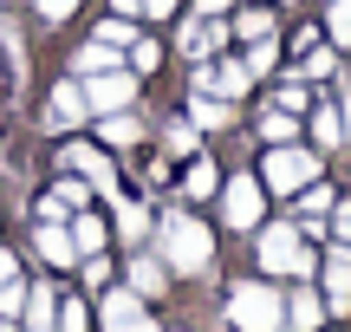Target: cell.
<instances>
[{
    "label": "cell",
    "mask_w": 351,
    "mask_h": 332,
    "mask_svg": "<svg viewBox=\"0 0 351 332\" xmlns=\"http://www.w3.org/2000/svg\"><path fill=\"white\" fill-rule=\"evenodd\" d=\"M65 169H85L98 189H111V163H104L98 150H85V143H72V150H65Z\"/></svg>",
    "instance_id": "11"
},
{
    "label": "cell",
    "mask_w": 351,
    "mask_h": 332,
    "mask_svg": "<svg viewBox=\"0 0 351 332\" xmlns=\"http://www.w3.org/2000/svg\"><path fill=\"white\" fill-rule=\"evenodd\" d=\"M234 33H241V39H267V33H274V13H267V7L234 13Z\"/></svg>",
    "instance_id": "19"
},
{
    "label": "cell",
    "mask_w": 351,
    "mask_h": 332,
    "mask_svg": "<svg viewBox=\"0 0 351 332\" xmlns=\"http://www.w3.org/2000/svg\"><path fill=\"white\" fill-rule=\"evenodd\" d=\"M59 332H85V307H78V300L59 307Z\"/></svg>",
    "instance_id": "29"
},
{
    "label": "cell",
    "mask_w": 351,
    "mask_h": 332,
    "mask_svg": "<svg viewBox=\"0 0 351 332\" xmlns=\"http://www.w3.org/2000/svg\"><path fill=\"white\" fill-rule=\"evenodd\" d=\"M345 137H351V130H345L339 111H319V117H313V143H319V150H339Z\"/></svg>",
    "instance_id": "13"
},
{
    "label": "cell",
    "mask_w": 351,
    "mask_h": 332,
    "mask_svg": "<svg viewBox=\"0 0 351 332\" xmlns=\"http://www.w3.org/2000/svg\"><path fill=\"white\" fill-rule=\"evenodd\" d=\"M111 332H163V326H156L150 313H137V320H124V326H111Z\"/></svg>",
    "instance_id": "36"
},
{
    "label": "cell",
    "mask_w": 351,
    "mask_h": 332,
    "mask_svg": "<svg viewBox=\"0 0 351 332\" xmlns=\"http://www.w3.org/2000/svg\"><path fill=\"white\" fill-rule=\"evenodd\" d=\"M189 117H195V124H208V130H221V124H228V104H221V98H208V91H202V98L189 104Z\"/></svg>",
    "instance_id": "22"
},
{
    "label": "cell",
    "mask_w": 351,
    "mask_h": 332,
    "mask_svg": "<svg viewBox=\"0 0 351 332\" xmlns=\"http://www.w3.org/2000/svg\"><path fill=\"white\" fill-rule=\"evenodd\" d=\"M137 117H130V111H104V143H117V150H124V143H137Z\"/></svg>",
    "instance_id": "17"
},
{
    "label": "cell",
    "mask_w": 351,
    "mask_h": 332,
    "mask_svg": "<svg viewBox=\"0 0 351 332\" xmlns=\"http://www.w3.org/2000/svg\"><path fill=\"white\" fill-rule=\"evenodd\" d=\"M221 7H228V0H202V13H221Z\"/></svg>",
    "instance_id": "39"
},
{
    "label": "cell",
    "mask_w": 351,
    "mask_h": 332,
    "mask_svg": "<svg viewBox=\"0 0 351 332\" xmlns=\"http://www.w3.org/2000/svg\"><path fill=\"white\" fill-rule=\"evenodd\" d=\"M20 307H26V287L7 281V287H0V313H20Z\"/></svg>",
    "instance_id": "33"
},
{
    "label": "cell",
    "mask_w": 351,
    "mask_h": 332,
    "mask_svg": "<svg viewBox=\"0 0 351 332\" xmlns=\"http://www.w3.org/2000/svg\"><path fill=\"white\" fill-rule=\"evenodd\" d=\"M72 7H78V0H39V13H46V20H72Z\"/></svg>",
    "instance_id": "34"
},
{
    "label": "cell",
    "mask_w": 351,
    "mask_h": 332,
    "mask_svg": "<svg viewBox=\"0 0 351 332\" xmlns=\"http://www.w3.org/2000/svg\"><path fill=\"white\" fill-rule=\"evenodd\" d=\"M20 320H26V332H59V307H52V294H46V287H33V294H26Z\"/></svg>",
    "instance_id": "9"
},
{
    "label": "cell",
    "mask_w": 351,
    "mask_h": 332,
    "mask_svg": "<svg viewBox=\"0 0 351 332\" xmlns=\"http://www.w3.org/2000/svg\"><path fill=\"white\" fill-rule=\"evenodd\" d=\"M137 313H143L137 294H111V300H104V326H124V320H137Z\"/></svg>",
    "instance_id": "23"
},
{
    "label": "cell",
    "mask_w": 351,
    "mask_h": 332,
    "mask_svg": "<svg viewBox=\"0 0 351 332\" xmlns=\"http://www.w3.org/2000/svg\"><path fill=\"white\" fill-rule=\"evenodd\" d=\"M163 261L176 274H202L215 261V241H208V228H202L195 215H169L163 222Z\"/></svg>",
    "instance_id": "1"
},
{
    "label": "cell",
    "mask_w": 351,
    "mask_h": 332,
    "mask_svg": "<svg viewBox=\"0 0 351 332\" xmlns=\"http://www.w3.org/2000/svg\"><path fill=\"white\" fill-rule=\"evenodd\" d=\"M261 268L267 274H293V281H313L319 274V261H313V248L300 241V228H261Z\"/></svg>",
    "instance_id": "2"
},
{
    "label": "cell",
    "mask_w": 351,
    "mask_h": 332,
    "mask_svg": "<svg viewBox=\"0 0 351 332\" xmlns=\"http://www.w3.org/2000/svg\"><path fill=\"white\" fill-rule=\"evenodd\" d=\"M332 235H339V248H351V202H339V215H332Z\"/></svg>",
    "instance_id": "32"
},
{
    "label": "cell",
    "mask_w": 351,
    "mask_h": 332,
    "mask_svg": "<svg viewBox=\"0 0 351 332\" xmlns=\"http://www.w3.org/2000/svg\"><path fill=\"white\" fill-rule=\"evenodd\" d=\"M72 248L98 254V248H104V222H98V215H78V222H72Z\"/></svg>",
    "instance_id": "20"
},
{
    "label": "cell",
    "mask_w": 351,
    "mask_h": 332,
    "mask_svg": "<svg viewBox=\"0 0 351 332\" xmlns=\"http://www.w3.org/2000/svg\"><path fill=\"white\" fill-rule=\"evenodd\" d=\"M326 300H332V307H351V254H332L326 261Z\"/></svg>",
    "instance_id": "10"
},
{
    "label": "cell",
    "mask_w": 351,
    "mask_h": 332,
    "mask_svg": "<svg viewBox=\"0 0 351 332\" xmlns=\"http://www.w3.org/2000/svg\"><path fill=\"white\" fill-rule=\"evenodd\" d=\"M130 91H137V72H91L85 78V104H98V111H124Z\"/></svg>",
    "instance_id": "5"
},
{
    "label": "cell",
    "mask_w": 351,
    "mask_h": 332,
    "mask_svg": "<svg viewBox=\"0 0 351 332\" xmlns=\"http://www.w3.org/2000/svg\"><path fill=\"white\" fill-rule=\"evenodd\" d=\"M72 65H78V78H91V72H117V46H104V39H98V46H85Z\"/></svg>",
    "instance_id": "14"
},
{
    "label": "cell",
    "mask_w": 351,
    "mask_h": 332,
    "mask_svg": "<svg viewBox=\"0 0 351 332\" xmlns=\"http://www.w3.org/2000/svg\"><path fill=\"white\" fill-rule=\"evenodd\" d=\"M143 13H156V20H163V13H176V0H143Z\"/></svg>",
    "instance_id": "37"
},
{
    "label": "cell",
    "mask_w": 351,
    "mask_h": 332,
    "mask_svg": "<svg viewBox=\"0 0 351 332\" xmlns=\"http://www.w3.org/2000/svg\"><path fill=\"white\" fill-rule=\"evenodd\" d=\"M182 182H189V195H208V189H215V163H189Z\"/></svg>",
    "instance_id": "27"
},
{
    "label": "cell",
    "mask_w": 351,
    "mask_h": 332,
    "mask_svg": "<svg viewBox=\"0 0 351 332\" xmlns=\"http://www.w3.org/2000/svg\"><path fill=\"white\" fill-rule=\"evenodd\" d=\"M39 254H46V261H72L78 248H72V235H65L59 222H46V228H39Z\"/></svg>",
    "instance_id": "16"
},
{
    "label": "cell",
    "mask_w": 351,
    "mask_h": 332,
    "mask_svg": "<svg viewBox=\"0 0 351 332\" xmlns=\"http://www.w3.org/2000/svg\"><path fill=\"white\" fill-rule=\"evenodd\" d=\"M117 235H124V241H143V235H150V215H143L137 202H117Z\"/></svg>",
    "instance_id": "18"
},
{
    "label": "cell",
    "mask_w": 351,
    "mask_h": 332,
    "mask_svg": "<svg viewBox=\"0 0 351 332\" xmlns=\"http://www.w3.org/2000/svg\"><path fill=\"white\" fill-rule=\"evenodd\" d=\"M332 46H351V0H332Z\"/></svg>",
    "instance_id": "25"
},
{
    "label": "cell",
    "mask_w": 351,
    "mask_h": 332,
    "mask_svg": "<svg viewBox=\"0 0 351 332\" xmlns=\"http://www.w3.org/2000/svg\"><path fill=\"white\" fill-rule=\"evenodd\" d=\"M339 117H345V130H351V91H345V111H339Z\"/></svg>",
    "instance_id": "40"
},
{
    "label": "cell",
    "mask_w": 351,
    "mask_h": 332,
    "mask_svg": "<svg viewBox=\"0 0 351 332\" xmlns=\"http://www.w3.org/2000/svg\"><path fill=\"white\" fill-rule=\"evenodd\" d=\"M332 209V189H319V182H306V215H326Z\"/></svg>",
    "instance_id": "31"
},
{
    "label": "cell",
    "mask_w": 351,
    "mask_h": 332,
    "mask_svg": "<svg viewBox=\"0 0 351 332\" xmlns=\"http://www.w3.org/2000/svg\"><path fill=\"white\" fill-rule=\"evenodd\" d=\"M247 65H202L195 72V91H208V98H241L247 91Z\"/></svg>",
    "instance_id": "7"
},
{
    "label": "cell",
    "mask_w": 351,
    "mask_h": 332,
    "mask_svg": "<svg viewBox=\"0 0 351 332\" xmlns=\"http://www.w3.org/2000/svg\"><path fill=\"white\" fill-rule=\"evenodd\" d=\"M287 320L300 326V332H313L319 320H326V307H319V294H306V287H300V294H293V307H287Z\"/></svg>",
    "instance_id": "15"
},
{
    "label": "cell",
    "mask_w": 351,
    "mask_h": 332,
    "mask_svg": "<svg viewBox=\"0 0 351 332\" xmlns=\"http://www.w3.org/2000/svg\"><path fill=\"white\" fill-rule=\"evenodd\" d=\"M261 176H267V189L293 195V189H306V182H319V156L313 150H293V143H274Z\"/></svg>",
    "instance_id": "4"
},
{
    "label": "cell",
    "mask_w": 351,
    "mask_h": 332,
    "mask_svg": "<svg viewBox=\"0 0 351 332\" xmlns=\"http://www.w3.org/2000/svg\"><path fill=\"white\" fill-rule=\"evenodd\" d=\"M293 130H300V124H287V111H267V117H261V137H267V143H287Z\"/></svg>",
    "instance_id": "24"
},
{
    "label": "cell",
    "mask_w": 351,
    "mask_h": 332,
    "mask_svg": "<svg viewBox=\"0 0 351 332\" xmlns=\"http://www.w3.org/2000/svg\"><path fill=\"white\" fill-rule=\"evenodd\" d=\"M274 65V39H254V52H247V72H267Z\"/></svg>",
    "instance_id": "30"
},
{
    "label": "cell",
    "mask_w": 351,
    "mask_h": 332,
    "mask_svg": "<svg viewBox=\"0 0 351 332\" xmlns=\"http://www.w3.org/2000/svg\"><path fill=\"white\" fill-rule=\"evenodd\" d=\"M182 46H189V52H208V46H215V26H202V20L189 26V20H182Z\"/></svg>",
    "instance_id": "26"
},
{
    "label": "cell",
    "mask_w": 351,
    "mask_h": 332,
    "mask_svg": "<svg viewBox=\"0 0 351 332\" xmlns=\"http://www.w3.org/2000/svg\"><path fill=\"white\" fill-rule=\"evenodd\" d=\"M332 65H339V59H332V52H313V59H306V78H326Z\"/></svg>",
    "instance_id": "35"
},
{
    "label": "cell",
    "mask_w": 351,
    "mask_h": 332,
    "mask_svg": "<svg viewBox=\"0 0 351 332\" xmlns=\"http://www.w3.org/2000/svg\"><path fill=\"white\" fill-rule=\"evenodd\" d=\"M163 287H169V261H156V254L130 261V294H137V300H156Z\"/></svg>",
    "instance_id": "8"
},
{
    "label": "cell",
    "mask_w": 351,
    "mask_h": 332,
    "mask_svg": "<svg viewBox=\"0 0 351 332\" xmlns=\"http://www.w3.org/2000/svg\"><path fill=\"white\" fill-rule=\"evenodd\" d=\"M85 117V85H59L52 91V124H78Z\"/></svg>",
    "instance_id": "12"
},
{
    "label": "cell",
    "mask_w": 351,
    "mask_h": 332,
    "mask_svg": "<svg viewBox=\"0 0 351 332\" xmlns=\"http://www.w3.org/2000/svg\"><path fill=\"white\" fill-rule=\"evenodd\" d=\"M156 65H163V46H156V39H130V72H156Z\"/></svg>",
    "instance_id": "21"
},
{
    "label": "cell",
    "mask_w": 351,
    "mask_h": 332,
    "mask_svg": "<svg viewBox=\"0 0 351 332\" xmlns=\"http://www.w3.org/2000/svg\"><path fill=\"white\" fill-rule=\"evenodd\" d=\"M228 320H234L241 332H280L287 307H280V294H274V287L247 281V287H234V300H228Z\"/></svg>",
    "instance_id": "3"
},
{
    "label": "cell",
    "mask_w": 351,
    "mask_h": 332,
    "mask_svg": "<svg viewBox=\"0 0 351 332\" xmlns=\"http://www.w3.org/2000/svg\"><path fill=\"white\" fill-rule=\"evenodd\" d=\"M221 209H228V222H234V228H261V182H254V176H234Z\"/></svg>",
    "instance_id": "6"
},
{
    "label": "cell",
    "mask_w": 351,
    "mask_h": 332,
    "mask_svg": "<svg viewBox=\"0 0 351 332\" xmlns=\"http://www.w3.org/2000/svg\"><path fill=\"white\" fill-rule=\"evenodd\" d=\"M98 39H104V46H130L137 33H130V20H104V26H98Z\"/></svg>",
    "instance_id": "28"
},
{
    "label": "cell",
    "mask_w": 351,
    "mask_h": 332,
    "mask_svg": "<svg viewBox=\"0 0 351 332\" xmlns=\"http://www.w3.org/2000/svg\"><path fill=\"white\" fill-rule=\"evenodd\" d=\"M13 281V254H0V287H7Z\"/></svg>",
    "instance_id": "38"
},
{
    "label": "cell",
    "mask_w": 351,
    "mask_h": 332,
    "mask_svg": "<svg viewBox=\"0 0 351 332\" xmlns=\"http://www.w3.org/2000/svg\"><path fill=\"white\" fill-rule=\"evenodd\" d=\"M0 332H7V326H0Z\"/></svg>",
    "instance_id": "41"
}]
</instances>
